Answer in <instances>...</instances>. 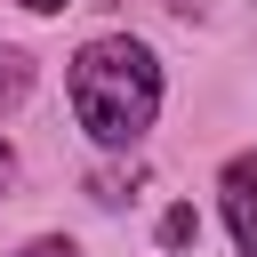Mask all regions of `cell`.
Listing matches in <instances>:
<instances>
[{
	"label": "cell",
	"instance_id": "cell-1",
	"mask_svg": "<svg viewBox=\"0 0 257 257\" xmlns=\"http://www.w3.org/2000/svg\"><path fill=\"white\" fill-rule=\"evenodd\" d=\"M72 112H80V128L96 145H112V153L137 145L153 128V112H161V64H153V48L128 40V32L88 40L72 56Z\"/></svg>",
	"mask_w": 257,
	"mask_h": 257
},
{
	"label": "cell",
	"instance_id": "cell-2",
	"mask_svg": "<svg viewBox=\"0 0 257 257\" xmlns=\"http://www.w3.org/2000/svg\"><path fill=\"white\" fill-rule=\"evenodd\" d=\"M225 217H233V241H241V257H257V153L225 161Z\"/></svg>",
	"mask_w": 257,
	"mask_h": 257
},
{
	"label": "cell",
	"instance_id": "cell-3",
	"mask_svg": "<svg viewBox=\"0 0 257 257\" xmlns=\"http://www.w3.org/2000/svg\"><path fill=\"white\" fill-rule=\"evenodd\" d=\"M24 88H32V64H24L16 48H0V112H8V104H24Z\"/></svg>",
	"mask_w": 257,
	"mask_h": 257
},
{
	"label": "cell",
	"instance_id": "cell-4",
	"mask_svg": "<svg viewBox=\"0 0 257 257\" xmlns=\"http://www.w3.org/2000/svg\"><path fill=\"white\" fill-rule=\"evenodd\" d=\"M193 233H201L193 209H169V217H161V249H193Z\"/></svg>",
	"mask_w": 257,
	"mask_h": 257
},
{
	"label": "cell",
	"instance_id": "cell-5",
	"mask_svg": "<svg viewBox=\"0 0 257 257\" xmlns=\"http://www.w3.org/2000/svg\"><path fill=\"white\" fill-rule=\"evenodd\" d=\"M24 257H80V249H72V241H32Z\"/></svg>",
	"mask_w": 257,
	"mask_h": 257
},
{
	"label": "cell",
	"instance_id": "cell-6",
	"mask_svg": "<svg viewBox=\"0 0 257 257\" xmlns=\"http://www.w3.org/2000/svg\"><path fill=\"white\" fill-rule=\"evenodd\" d=\"M24 8H40V16H48V8H72V0H24Z\"/></svg>",
	"mask_w": 257,
	"mask_h": 257
},
{
	"label": "cell",
	"instance_id": "cell-7",
	"mask_svg": "<svg viewBox=\"0 0 257 257\" xmlns=\"http://www.w3.org/2000/svg\"><path fill=\"white\" fill-rule=\"evenodd\" d=\"M8 169H16V161H8V145H0V185H8Z\"/></svg>",
	"mask_w": 257,
	"mask_h": 257
}]
</instances>
